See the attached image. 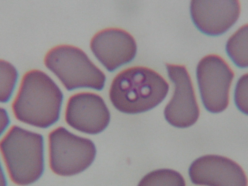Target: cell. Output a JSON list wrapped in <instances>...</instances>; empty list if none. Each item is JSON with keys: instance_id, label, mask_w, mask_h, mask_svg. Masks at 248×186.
<instances>
[{"instance_id": "cell-1", "label": "cell", "mask_w": 248, "mask_h": 186, "mask_svg": "<svg viewBox=\"0 0 248 186\" xmlns=\"http://www.w3.org/2000/svg\"><path fill=\"white\" fill-rule=\"evenodd\" d=\"M63 98L61 90L48 76L33 70L23 78L12 110L20 121L46 128L58 120Z\"/></svg>"}, {"instance_id": "cell-2", "label": "cell", "mask_w": 248, "mask_h": 186, "mask_svg": "<svg viewBox=\"0 0 248 186\" xmlns=\"http://www.w3.org/2000/svg\"><path fill=\"white\" fill-rule=\"evenodd\" d=\"M169 89L167 82L157 72L145 67L135 66L116 75L111 83L109 95L117 110L135 114L157 106L165 99Z\"/></svg>"}, {"instance_id": "cell-3", "label": "cell", "mask_w": 248, "mask_h": 186, "mask_svg": "<svg viewBox=\"0 0 248 186\" xmlns=\"http://www.w3.org/2000/svg\"><path fill=\"white\" fill-rule=\"evenodd\" d=\"M0 148L10 178L14 183L31 184L42 175L44 142L41 134L13 126L2 140Z\"/></svg>"}, {"instance_id": "cell-4", "label": "cell", "mask_w": 248, "mask_h": 186, "mask_svg": "<svg viewBox=\"0 0 248 186\" xmlns=\"http://www.w3.org/2000/svg\"><path fill=\"white\" fill-rule=\"evenodd\" d=\"M44 62L68 91L83 88L100 91L104 87V73L78 47L65 45L54 46L46 53Z\"/></svg>"}, {"instance_id": "cell-5", "label": "cell", "mask_w": 248, "mask_h": 186, "mask_svg": "<svg viewBox=\"0 0 248 186\" xmlns=\"http://www.w3.org/2000/svg\"><path fill=\"white\" fill-rule=\"evenodd\" d=\"M49 164L55 174L70 176L87 169L93 162L96 151L93 142L77 136L62 127L49 136Z\"/></svg>"}, {"instance_id": "cell-6", "label": "cell", "mask_w": 248, "mask_h": 186, "mask_svg": "<svg viewBox=\"0 0 248 186\" xmlns=\"http://www.w3.org/2000/svg\"><path fill=\"white\" fill-rule=\"evenodd\" d=\"M196 76L202 102L209 112L218 113L228 106L229 93L234 76L232 70L219 56L207 55L199 62Z\"/></svg>"}, {"instance_id": "cell-7", "label": "cell", "mask_w": 248, "mask_h": 186, "mask_svg": "<svg viewBox=\"0 0 248 186\" xmlns=\"http://www.w3.org/2000/svg\"><path fill=\"white\" fill-rule=\"evenodd\" d=\"M167 71L174 90L164 109L165 118L175 127H189L197 121L200 113L191 78L183 65L172 66Z\"/></svg>"}, {"instance_id": "cell-8", "label": "cell", "mask_w": 248, "mask_h": 186, "mask_svg": "<svg viewBox=\"0 0 248 186\" xmlns=\"http://www.w3.org/2000/svg\"><path fill=\"white\" fill-rule=\"evenodd\" d=\"M110 114L105 102L98 94L82 92L71 96L68 101L65 119L71 127L80 132L96 134L108 126Z\"/></svg>"}, {"instance_id": "cell-9", "label": "cell", "mask_w": 248, "mask_h": 186, "mask_svg": "<svg viewBox=\"0 0 248 186\" xmlns=\"http://www.w3.org/2000/svg\"><path fill=\"white\" fill-rule=\"evenodd\" d=\"M240 11L238 0H193L190 6L194 25L202 33L210 36L226 32L237 21Z\"/></svg>"}, {"instance_id": "cell-10", "label": "cell", "mask_w": 248, "mask_h": 186, "mask_svg": "<svg viewBox=\"0 0 248 186\" xmlns=\"http://www.w3.org/2000/svg\"><path fill=\"white\" fill-rule=\"evenodd\" d=\"M188 173L192 182L196 185L245 186L248 183L240 165L219 155H207L197 158L190 166Z\"/></svg>"}, {"instance_id": "cell-11", "label": "cell", "mask_w": 248, "mask_h": 186, "mask_svg": "<svg viewBox=\"0 0 248 186\" xmlns=\"http://www.w3.org/2000/svg\"><path fill=\"white\" fill-rule=\"evenodd\" d=\"M90 47L96 58L110 72L131 61L137 50L133 37L125 31L116 28L97 32L91 40Z\"/></svg>"}, {"instance_id": "cell-12", "label": "cell", "mask_w": 248, "mask_h": 186, "mask_svg": "<svg viewBox=\"0 0 248 186\" xmlns=\"http://www.w3.org/2000/svg\"><path fill=\"white\" fill-rule=\"evenodd\" d=\"M248 24L242 26L228 39L227 54L234 64L240 68L248 66Z\"/></svg>"}, {"instance_id": "cell-13", "label": "cell", "mask_w": 248, "mask_h": 186, "mask_svg": "<svg viewBox=\"0 0 248 186\" xmlns=\"http://www.w3.org/2000/svg\"><path fill=\"white\" fill-rule=\"evenodd\" d=\"M185 185L182 175L169 169H157L152 171L141 179L138 186H178Z\"/></svg>"}, {"instance_id": "cell-14", "label": "cell", "mask_w": 248, "mask_h": 186, "mask_svg": "<svg viewBox=\"0 0 248 186\" xmlns=\"http://www.w3.org/2000/svg\"><path fill=\"white\" fill-rule=\"evenodd\" d=\"M0 101L8 102L10 99L17 81L18 74L11 64L0 61Z\"/></svg>"}, {"instance_id": "cell-15", "label": "cell", "mask_w": 248, "mask_h": 186, "mask_svg": "<svg viewBox=\"0 0 248 186\" xmlns=\"http://www.w3.org/2000/svg\"><path fill=\"white\" fill-rule=\"evenodd\" d=\"M248 74H245L238 80L235 87L234 100L238 109L248 115Z\"/></svg>"}, {"instance_id": "cell-16", "label": "cell", "mask_w": 248, "mask_h": 186, "mask_svg": "<svg viewBox=\"0 0 248 186\" xmlns=\"http://www.w3.org/2000/svg\"><path fill=\"white\" fill-rule=\"evenodd\" d=\"M0 130L1 134L2 133L8 126L10 120L7 112L3 108H0Z\"/></svg>"}]
</instances>
